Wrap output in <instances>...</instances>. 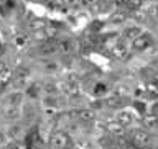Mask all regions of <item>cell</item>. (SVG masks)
I'll return each instance as SVG.
<instances>
[{"label": "cell", "mask_w": 158, "mask_h": 149, "mask_svg": "<svg viewBox=\"0 0 158 149\" xmlns=\"http://www.w3.org/2000/svg\"><path fill=\"white\" fill-rule=\"evenodd\" d=\"M56 46H58V53L69 54V53H73L74 49H76V43H74V39L64 38V39H58Z\"/></svg>", "instance_id": "cell-10"}, {"label": "cell", "mask_w": 158, "mask_h": 149, "mask_svg": "<svg viewBox=\"0 0 158 149\" xmlns=\"http://www.w3.org/2000/svg\"><path fill=\"white\" fill-rule=\"evenodd\" d=\"M143 31H142V28L140 26H128V28H125L122 31V38H125L127 41H133L137 36H140Z\"/></svg>", "instance_id": "cell-13"}, {"label": "cell", "mask_w": 158, "mask_h": 149, "mask_svg": "<svg viewBox=\"0 0 158 149\" xmlns=\"http://www.w3.org/2000/svg\"><path fill=\"white\" fill-rule=\"evenodd\" d=\"M127 93H128V88H127L125 85H118V87L114 88L112 95H115V97H123V98H125Z\"/></svg>", "instance_id": "cell-23"}, {"label": "cell", "mask_w": 158, "mask_h": 149, "mask_svg": "<svg viewBox=\"0 0 158 149\" xmlns=\"http://www.w3.org/2000/svg\"><path fill=\"white\" fill-rule=\"evenodd\" d=\"M150 113H153V115H156L158 116V102H155L152 105V108H150Z\"/></svg>", "instance_id": "cell-28"}, {"label": "cell", "mask_w": 158, "mask_h": 149, "mask_svg": "<svg viewBox=\"0 0 158 149\" xmlns=\"http://www.w3.org/2000/svg\"><path fill=\"white\" fill-rule=\"evenodd\" d=\"M22 115L18 105H2V116L5 120H17Z\"/></svg>", "instance_id": "cell-8"}, {"label": "cell", "mask_w": 158, "mask_h": 149, "mask_svg": "<svg viewBox=\"0 0 158 149\" xmlns=\"http://www.w3.org/2000/svg\"><path fill=\"white\" fill-rule=\"evenodd\" d=\"M74 149H92V144L87 139H79L74 143Z\"/></svg>", "instance_id": "cell-21"}, {"label": "cell", "mask_w": 158, "mask_h": 149, "mask_svg": "<svg viewBox=\"0 0 158 149\" xmlns=\"http://www.w3.org/2000/svg\"><path fill=\"white\" fill-rule=\"evenodd\" d=\"M142 2H143V0H128L127 5H125V8H128L130 12H137V10L140 8Z\"/></svg>", "instance_id": "cell-22"}, {"label": "cell", "mask_w": 158, "mask_h": 149, "mask_svg": "<svg viewBox=\"0 0 158 149\" xmlns=\"http://www.w3.org/2000/svg\"><path fill=\"white\" fill-rule=\"evenodd\" d=\"M40 92H43V90H41L40 85H36V84H31V85L27 87V95L31 97V98H36L40 95Z\"/></svg>", "instance_id": "cell-18"}, {"label": "cell", "mask_w": 158, "mask_h": 149, "mask_svg": "<svg viewBox=\"0 0 158 149\" xmlns=\"http://www.w3.org/2000/svg\"><path fill=\"white\" fill-rule=\"evenodd\" d=\"M130 43H132V49H133V51H145V49H148L153 44V36L150 33L143 31L140 36H137Z\"/></svg>", "instance_id": "cell-5"}, {"label": "cell", "mask_w": 158, "mask_h": 149, "mask_svg": "<svg viewBox=\"0 0 158 149\" xmlns=\"http://www.w3.org/2000/svg\"><path fill=\"white\" fill-rule=\"evenodd\" d=\"M107 90H109L107 85H106V84H102V82L96 84V87H94V93H96V95H104Z\"/></svg>", "instance_id": "cell-24"}, {"label": "cell", "mask_w": 158, "mask_h": 149, "mask_svg": "<svg viewBox=\"0 0 158 149\" xmlns=\"http://www.w3.org/2000/svg\"><path fill=\"white\" fill-rule=\"evenodd\" d=\"M23 92L22 90H15V92H10L3 97V105H22L23 103Z\"/></svg>", "instance_id": "cell-9"}, {"label": "cell", "mask_w": 158, "mask_h": 149, "mask_svg": "<svg viewBox=\"0 0 158 149\" xmlns=\"http://www.w3.org/2000/svg\"><path fill=\"white\" fill-rule=\"evenodd\" d=\"M58 34V28L56 26H43V28H38V29H33L31 33V39L35 41H53V38Z\"/></svg>", "instance_id": "cell-3"}, {"label": "cell", "mask_w": 158, "mask_h": 149, "mask_svg": "<svg viewBox=\"0 0 158 149\" xmlns=\"http://www.w3.org/2000/svg\"><path fill=\"white\" fill-rule=\"evenodd\" d=\"M109 131H110V133H115V135H122V133H123V126L120 125V123H109Z\"/></svg>", "instance_id": "cell-20"}, {"label": "cell", "mask_w": 158, "mask_h": 149, "mask_svg": "<svg viewBox=\"0 0 158 149\" xmlns=\"http://www.w3.org/2000/svg\"><path fill=\"white\" fill-rule=\"evenodd\" d=\"M110 54L115 59H118V61H125V59L130 56V51H128V48L123 43H117L115 46L110 48Z\"/></svg>", "instance_id": "cell-7"}, {"label": "cell", "mask_w": 158, "mask_h": 149, "mask_svg": "<svg viewBox=\"0 0 158 149\" xmlns=\"http://www.w3.org/2000/svg\"><path fill=\"white\" fill-rule=\"evenodd\" d=\"M12 80H13V71H12V69L5 67L3 71H0V88L7 87Z\"/></svg>", "instance_id": "cell-14"}, {"label": "cell", "mask_w": 158, "mask_h": 149, "mask_svg": "<svg viewBox=\"0 0 158 149\" xmlns=\"http://www.w3.org/2000/svg\"><path fill=\"white\" fill-rule=\"evenodd\" d=\"M96 0H84V3H94Z\"/></svg>", "instance_id": "cell-31"}, {"label": "cell", "mask_w": 158, "mask_h": 149, "mask_svg": "<svg viewBox=\"0 0 158 149\" xmlns=\"http://www.w3.org/2000/svg\"><path fill=\"white\" fill-rule=\"evenodd\" d=\"M3 139H5V136H3V133H2V131H0V146H2V144H3Z\"/></svg>", "instance_id": "cell-29"}, {"label": "cell", "mask_w": 158, "mask_h": 149, "mask_svg": "<svg viewBox=\"0 0 158 149\" xmlns=\"http://www.w3.org/2000/svg\"><path fill=\"white\" fill-rule=\"evenodd\" d=\"M135 108L142 113V115H143V113H145V110H147V107H145V103H143V102H135Z\"/></svg>", "instance_id": "cell-27"}, {"label": "cell", "mask_w": 158, "mask_h": 149, "mask_svg": "<svg viewBox=\"0 0 158 149\" xmlns=\"http://www.w3.org/2000/svg\"><path fill=\"white\" fill-rule=\"evenodd\" d=\"M147 15L152 18H158V3H153L147 8Z\"/></svg>", "instance_id": "cell-25"}, {"label": "cell", "mask_w": 158, "mask_h": 149, "mask_svg": "<svg viewBox=\"0 0 158 149\" xmlns=\"http://www.w3.org/2000/svg\"><path fill=\"white\" fill-rule=\"evenodd\" d=\"M38 53L41 54V56H49V54H54V53H58L56 41H46V43H43L41 46L38 48Z\"/></svg>", "instance_id": "cell-12"}, {"label": "cell", "mask_w": 158, "mask_h": 149, "mask_svg": "<svg viewBox=\"0 0 158 149\" xmlns=\"http://www.w3.org/2000/svg\"><path fill=\"white\" fill-rule=\"evenodd\" d=\"M127 18H128V15H127L125 12H120V10H118V12H114V13L110 15L109 22H110L112 25H122Z\"/></svg>", "instance_id": "cell-16"}, {"label": "cell", "mask_w": 158, "mask_h": 149, "mask_svg": "<svg viewBox=\"0 0 158 149\" xmlns=\"http://www.w3.org/2000/svg\"><path fill=\"white\" fill-rule=\"evenodd\" d=\"M69 143H71V139H69V135L66 131H54L51 138H49V146H51V149H68L69 147Z\"/></svg>", "instance_id": "cell-2"}, {"label": "cell", "mask_w": 158, "mask_h": 149, "mask_svg": "<svg viewBox=\"0 0 158 149\" xmlns=\"http://www.w3.org/2000/svg\"><path fill=\"white\" fill-rule=\"evenodd\" d=\"M130 143L137 149H145L152 144V136L145 130H133L130 133Z\"/></svg>", "instance_id": "cell-1"}, {"label": "cell", "mask_w": 158, "mask_h": 149, "mask_svg": "<svg viewBox=\"0 0 158 149\" xmlns=\"http://www.w3.org/2000/svg\"><path fill=\"white\" fill-rule=\"evenodd\" d=\"M107 105L109 107H112V108H117V107H122L123 103H125V98L123 97H115V95H110L107 98Z\"/></svg>", "instance_id": "cell-17"}, {"label": "cell", "mask_w": 158, "mask_h": 149, "mask_svg": "<svg viewBox=\"0 0 158 149\" xmlns=\"http://www.w3.org/2000/svg\"><path fill=\"white\" fill-rule=\"evenodd\" d=\"M41 90L46 93V95H54V93L58 92V85H54V84H44L41 87Z\"/></svg>", "instance_id": "cell-19"}, {"label": "cell", "mask_w": 158, "mask_h": 149, "mask_svg": "<svg viewBox=\"0 0 158 149\" xmlns=\"http://www.w3.org/2000/svg\"><path fill=\"white\" fill-rule=\"evenodd\" d=\"M3 51H5V48H3V44L0 43V56H2V54H3Z\"/></svg>", "instance_id": "cell-30"}, {"label": "cell", "mask_w": 158, "mask_h": 149, "mask_svg": "<svg viewBox=\"0 0 158 149\" xmlns=\"http://www.w3.org/2000/svg\"><path fill=\"white\" fill-rule=\"evenodd\" d=\"M68 149H69V147H68Z\"/></svg>", "instance_id": "cell-34"}, {"label": "cell", "mask_w": 158, "mask_h": 149, "mask_svg": "<svg viewBox=\"0 0 158 149\" xmlns=\"http://www.w3.org/2000/svg\"><path fill=\"white\" fill-rule=\"evenodd\" d=\"M142 123H143V126H145V128H148V130H156V128H158V116L153 115V113L145 115L142 118Z\"/></svg>", "instance_id": "cell-15"}, {"label": "cell", "mask_w": 158, "mask_h": 149, "mask_svg": "<svg viewBox=\"0 0 158 149\" xmlns=\"http://www.w3.org/2000/svg\"><path fill=\"white\" fill-rule=\"evenodd\" d=\"M69 116L77 118L79 121H92L96 118V112L91 110V108H77V110L69 112Z\"/></svg>", "instance_id": "cell-6"}, {"label": "cell", "mask_w": 158, "mask_h": 149, "mask_svg": "<svg viewBox=\"0 0 158 149\" xmlns=\"http://www.w3.org/2000/svg\"><path fill=\"white\" fill-rule=\"evenodd\" d=\"M133 120H135V116H133V113H132L130 110H120V112L115 115V121L120 123L123 128L128 126V125H132Z\"/></svg>", "instance_id": "cell-11"}, {"label": "cell", "mask_w": 158, "mask_h": 149, "mask_svg": "<svg viewBox=\"0 0 158 149\" xmlns=\"http://www.w3.org/2000/svg\"><path fill=\"white\" fill-rule=\"evenodd\" d=\"M30 149H41V147H40L38 144H35V146H31V147H30Z\"/></svg>", "instance_id": "cell-32"}, {"label": "cell", "mask_w": 158, "mask_h": 149, "mask_svg": "<svg viewBox=\"0 0 158 149\" xmlns=\"http://www.w3.org/2000/svg\"><path fill=\"white\" fill-rule=\"evenodd\" d=\"M109 149H122V147H118V146H112V147H109Z\"/></svg>", "instance_id": "cell-33"}, {"label": "cell", "mask_w": 158, "mask_h": 149, "mask_svg": "<svg viewBox=\"0 0 158 149\" xmlns=\"http://www.w3.org/2000/svg\"><path fill=\"white\" fill-rule=\"evenodd\" d=\"M13 85L17 90H20V88H25L28 87V82H30V69L27 66H20L17 69V72L13 74Z\"/></svg>", "instance_id": "cell-4"}, {"label": "cell", "mask_w": 158, "mask_h": 149, "mask_svg": "<svg viewBox=\"0 0 158 149\" xmlns=\"http://www.w3.org/2000/svg\"><path fill=\"white\" fill-rule=\"evenodd\" d=\"M0 149H25L22 144H18L17 141H12V143H8V144H5V146H2Z\"/></svg>", "instance_id": "cell-26"}]
</instances>
